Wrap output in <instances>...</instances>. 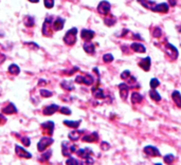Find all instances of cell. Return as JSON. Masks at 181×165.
I'll return each instance as SVG.
<instances>
[{"label": "cell", "mask_w": 181, "mask_h": 165, "mask_svg": "<svg viewBox=\"0 0 181 165\" xmlns=\"http://www.w3.org/2000/svg\"><path fill=\"white\" fill-rule=\"evenodd\" d=\"M76 34H78V29L72 28L66 33L65 37H64V42L68 46H72L76 42Z\"/></svg>", "instance_id": "1"}, {"label": "cell", "mask_w": 181, "mask_h": 165, "mask_svg": "<svg viewBox=\"0 0 181 165\" xmlns=\"http://www.w3.org/2000/svg\"><path fill=\"white\" fill-rule=\"evenodd\" d=\"M62 150H63L64 156L70 157L71 154L76 151V147L74 144H70L69 142H63V144H62Z\"/></svg>", "instance_id": "2"}, {"label": "cell", "mask_w": 181, "mask_h": 165, "mask_svg": "<svg viewBox=\"0 0 181 165\" xmlns=\"http://www.w3.org/2000/svg\"><path fill=\"white\" fill-rule=\"evenodd\" d=\"M53 142H54V140L52 139L51 137H43V138H41L40 141H39L38 144H37V149H38L39 151L43 152V150H46V148L49 147V146L51 145Z\"/></svg>", "instance_id": "3"}, {"label": "cell", "mask_w": 181, "mask_h": 165, "mask_svg": "<svg viewBox=\"0 0 181 165\" xmlns=\"http://www.w3.org/2000/svg\"><path fill=\"white\" fill-rule=\"evenodd\" d=\"M75 82H78V84H85V85H87V86H90V85H92V84H93L94 79H93V77L91 75L87 74V75H78V76H76Z\"/></svg>", "instance_id": "4"}, {"label": "cell", "mask_w": 181, "mask_h": 165, "mask_svg": "<svg viewBox=\"0 0 181 165\" xmlns=\"http://www.w3.org/2000/svg\"><path fill=\"white\" fill-rule=\"evenodd\" d=\"M110 3L108 1H101L97 5V12L102 15H106L110 11Z\"/></svg>", "instance_id": "5"}, {"label": "cell", "mask_w": 181, "mask_h": 165, "mask_svg": "<svg viewBox=\"0 0 181 165\" xmlns=\"http://www.w3.org/2000/svg\"><path fill=\"white\" fill-rule=\"evenodd\" d=\"M41 128H43V132L47 133L48 135L51 137L53 135V130H54V123L52 121H48L46 123L41 124Z\"/></svg>", "instance_id": "6"}, {"label": "cell", "mask_w": 181, "mask_h": 165, "mask_svg": "<svg viewBox=\"0 0 181 165\" xmlns=\"http://www.w3.org/2000/svg\"><path fill=\"white\" fill-rule=\"evenodd\" d=\"M119 89H120V96L121 98L123 101H126L127 100V96H128V92H129V86L122 82L119 85Z\"/></svg>", "instance_id": "7"}, {"label": "cell", "mask_w": 181, "mask_h": 165, "mask_svg": "<svg viewBox=\"0 0 181 165\" xmlns=\"http://www.w3.org/2000/svg\"><path fill=\"white\" fill-rule=\"evenodd\" d=\"M15 151H16V154H17V156H19L20 158H24V159L32 158V154H31L28 150H26L24 148H22L21 146H19V145L15 146Z\"/></svg>", "instance_id": "8"}, {"label": "cell", "mask_w": 181, "mask_h": 165, "mask_svg": "<svg viewBox=\"0 0 181 165\" xmlns=\"http://www.w3.org/2000/svg\"><path fill=\"white\" fill-rule=\"evenodd\" d=\"M144 152L147 154V156H151V157H159L160 156V151L158 148H156L155 146H145L144 147Z\"/></svg>", "instance_id": "9"}, {"label": "cell", "mask_w": 181, "mask_h": 165, "mask_svg": "<svg viewBox=\"0 0 181 165\" xmlns=\"http://www.w3.org/2000/svg\"><path fill=\"white\" fill-rule=\"evenodd\" d=\"M52 23V17H47L43 24V34L45 36H50L51 35V31H50V26Z\"/></svg>", "instance_id": "10"}, {"label": "cell", "mask_w": 181, "mask_h": 165, "mask_svg": "<svg viewBox=\"0 0 181 165\" xmlns=\"http://www.w3.org/2000/svg\"><path fill=\"white\" fill-rule=\"evenodd\" d=\"M165 52L167 55H170V57H172L173 59H176L177 57H178V51H177V49L175 48L174 46H172V45L167 44L165 47Z\"/></svg>", "instance_id": "11"}, {"label": "cell", "mask_w": 181, "mask_h": 165, "mask_svg": "<svg viewBox=\"0 0 181 165\" xmlns=\"http://www.w3.org/2000/svg\"><path fill=\"white\" fill-rule=\"evenodd\" d=\"M76 154H78V156L80 157V158L87 159L89 158V157H91L92 150H91L90 148H81V149H78V151H76Z\"/></svg>", "instance_id": "12"}, {"label": "cell", "mask_w": 181, "mask_h": 165, "mask_svg": "<svg viewBox=\"0 0 181 165\" xmlns=\"http://www.w3.org/2000/svg\"><path fill=\"white\" fill-rule=\"evenodd\" d=\"M59 109V107H58V105H55V104H52L50 105V106H47L45 109H43V113L45 115H52L53 113H55L56 111Z\"/></svg>", "instance_id": "13"}, {"label": "cell", "mask_w": 181, "mask_h": 165, "mask_svg": "<svg viewBox=\"0 0 181 165\" xmlns=\"http://www.w3.org/2000/svg\"><path fill=\"white\" fill-rule=\"evenodd\" d=\"M81 36H82V38L85 39V40L90 41L91 39L94 37V32H93V31H91V30L84 29V30H82V32H81Z\"/></svg>", "instance_id": "14"}, {"label": "cell", "mask_w": 181, "mask_h": 165, "mask_svg": "<svg viewBox=\"0 0 181 165\" xmlns=\"http://www.w3.org/2000/svg\"><path fill=\"white\" fill-rule=\"evenodd\" d=\"M153 11L155 12H159V13H167L168 12V5L167 3H158V5H156V7L154 8Z\"/></svg>", "instance_id": "15"}, {"label": "cell", "mask_w": 181, "mask_h": 165, "mask_svg": "<svg viewBox=\"0 0 181 165\" xmlns=\"http://www.w3.org/2000/svg\"><path fill=\"white\" fill-rule=\"evenodd\" d=\"M82 140L84 142H88V143H92V142H97L99 140V135H97V132H92L90 135H84L82 138Z\"/></svg>", "instance_id": "16"}, {"label": "cell", "mask_w": 181, "mask_h": 165, "mask_svg": "<svg viewBox=\"0 0 181 165\" xmlns=\"http://www.w3.org/2000/svg\"><path fill=\"white\" fill-rule=\"evenodd\" d=\"M130 48H132L135 52H138V53H145V51H146L145 47L143 46L142 44H140V42H134V44L130 45Z\"/></svg>", "instance_id": "17"}, {"label": "cell", "mask_w": 181, "mask_h": 165, "mask_svg": "<svg viewBox=\"0 0 181 165\" xmlns=\"http://www.w3.org/2000/svg\"><path fill=\"white\" fill-rule=\"evenodd\" d=\"M151 57H145V58H143L142 61L139 63V66H140L144 71H148L149 68H151Z\"/></svg>", "instance_id": "18"}, {"label": "cell", "mask_w": 181, "mask_h": 165, "mask_svg": "<svg viewBox=\"0 0 181 165\" xmlns=\"http://www.w3.org/2000/svg\"><path fill=\"white\" fill-rule=\"evenodd\" d=\"M2 112L5 113V114H13V113L17 112V108H16V106L13 103H10L7 107H5L2 109Z\"/></svg>", "instance_id": "19"}, {"label": "cell", "mask_w": 181, "mask_h": 165, "mask_svg": "<svg viewBox=\"0 0 181 165\" xmlns=\"http://www.w3.org/2000/svg\"><path fill=\"white\" fill-rule=\"evenodd\" d=\"M172 98L173 101H174V103L176 104V106L178 107V108H181V94L179 91H174L172 93Z\"/></svg>", "instance_id": "20"}, {"label": "cell", "mask_w": 181, "mask_h": 165, "mask_svg": "<svg viewBox=\"0 0 181 165\" xmlns=\"http://www.w3.org/2000/svg\"><path fill=\"white\" fill-rule=\"evenodd\" d=\"M64 24H65V19H63V18H60V17H57L53 23L54 30H56V31L62 30V29L64 28Z\"/></svg>", "instance_id": "21"}, {"label": "cell", "mask_w": 181, "mask_h": 165, "mask_svg": "<svg viewBox=\"0 0 181 165\" xmlns=\"http://www.w3.org/2000/svg\"><path fill=\"white\" fill-rule=\"evenodd\" d=\"M83 48H84L85 52L88 53V54H93L95 51V46L93 44H91V42H86V44L83 46Z\"/></svg>", "instance_id": "22"}, {"label": "cell", "mask_w": 181, "mask_h": 165, "mask_svg": "<svg viewBox=\"0 0 181 165\" xmlns=\"http://www.w3.org/2000/svg\"><path fill=\"white\" fill-rule=\"evenodd\" d=\"M138 2H140L143 7L147 8L149 10H154V8L156 7V3L153 1H149V0H138Z\"/></svg>", "instance_id": "23"}, {"label": "cell", "mask_w": 181, "mask_h": 165, "mask_svg": "<svg viewBox=\"0 0 181 165\" xmlns=\"http://www.w3.org/2000/svg\"><path fill=\"white\" fill-rule=\"evenodd\" d=\"M64 124H65L66 126L70 127V128L76 129L80 127L81 121H64Z\"/></svg>", "instance_id": "24"}, {"label": "cell", "mask_w": 181, "mask_h": 165, "mask_svg": "<svg viewBox=\"0 0 181 165\" xmlns=\"http://www.w3.org/2000/svg\"><path fill=\"white\" fill-rule=\"evenodd\" d=\"M142 100H143V96L141 95L139 92H132V104H138V103L142 102Z\"/></svg>", "instance_id": "25"}, {"label": "cell", "mask_w": 181, "mask_h": 165, "mask_svg": "<svg viewBox=\"0 0 181 165\" xmlns=\"http://www.w3.org/2000/svg\"><path fill=\"white\" fill-rule=\"evenodd\" d=\"M149 96H151V100L155 101V102H160V101H161V96H160V94L158 93V91L156 89H151V91H149Z\"/></svg>", "instance_id": "26"}, {"label": "cell", "mask_w": 181, "mask_h": 165, "mask_svg": "<svg viewBox=\"0 0 181 165\" xmlns=\"http://www.w3.org/2000/svg\"><path fill=\"white\" fill-rule=\"evenodd\" d=\"M60 86H62V88H64L65 90H68V91H71V90L74 89V86L72 85V82H68V80H63Z\"/></svg>", "instance_id": "27"}, {"label": "cell", "mask_w": 181, "mask_h": 165, "mask_svg": "<svg viewBox=\"0 0 181 165\" xmlns=\"http://www.w3.org/2000/svg\"><path fill=\"white\" fill-rule=\"evenodd\" d=\"M24 22V26H28V28H31V26H33L35 23L34 17H32V16H26Z\"/></svg>", "instance_id": "28"}, {"label": "cell", "mask_w": 181, "mask_h": 165, "mask_svg": "<svg viewBox=\"0 0 181 165\" xmlns=\"http://www.w3.org/2000/svg\"><path fill=\"white\" fill-rule=\"evenodd\" d=\"M93 95H94L95 98H105V93H104L103 89H101V88L93 89Z\"/></svg>", "instance_id": "29"}, {"label": "cell", "mask_w": 181, "mask_h": 165, "mask_svg": "<svg viewBox=\"0 0 181 165\" xmlns=\"http://www.w3.org/2000/svg\"><path fill=\"white\" fill-rule=\"evenodd\" d=\"M82 133V131H78V130H73L69 133V139L71 141H78L80 139V135Z\"/></svg>", "instance_id": "30"}, {"label": "cell", "mask_w": 181, "mask_h": 165, "mask_svg": "<svg viewBox=\"0 0 181 165\" xmlns=\"http://www.w3.org/2000/svg\"><path fill=\"white\" fill-rule=\"evenodd\" d=\"M9 72L11 74H13V75H17V74H19L20 69H19V67H18L17 65H15V64H12V65L9 67Z\"/></svg>", "instance_id": "31"}, {"label": "cell", "mask_w": 181, "mask_h": 165, "mask_svg": "<svg viewBox=\"0 0 181 165\" xmlns=\"http://www.w3.org/2000/svg\"><path fill=\"white\" fill-rule=\"evenodd\" d=\"M66 165H83V161H78L75 158H69L66 161Z\"/></svg>", "instance_id": "32"}, {"label": "cell", "mask_w": 181, "mask_h": 165, "mask_svg": "<svg viewBox=\"0 0 181 165\" xmlns=\"http://www.w3.org/2000/svg\"><path fill=\"white\" fill-rule=\"evenodd\" d=\"M174 160H175V157L173 156L172 154H168L164 157V162H165L167 165H172L173 162H174Z\"/></svg>", "instance_id": "33"}, {"label": "cell", "mask_w": 181, "mask_h": 165, "mask_svg": "<svg viewBox=\"0 0 181 165\" xmlns=\"http://www.w3.org/2000/svg\"><path fill=\"white\" fill-rule=\"evenodd\" d=\"M104 22H105L106 26H113V24L116 22V18H114V17H108V18H105Z\"/></svg>", "instance_id": "34"}, {"label": "cell", "mask_w": 181, "mask_h": 165, "mask_svg": "<svg viewBox=\"0 0 181 165\" xmlns=\"http://www.w3.org/2000/svg\"><path fill=\"white\" fill-rule=\"evenodd\" d=\"M51 156H52V150H47L46 152H43V154H41V158H40V161H48Z\"/></svg>", "instance_id": "35"}, {"label": "cell", "mask_w": 181, "mask_h": 165, "mask_svg": "<svg viewBox=\"0 0 181 165\" xmlns=\"http://www.w3.org/2000/svg\"><path fill=\"white\" fill-rule=\"evenodd\" d=\"M149 85H151V87L153 88V89H156V88L160 85L159 79H157V78H151V82H149Z\"/></svg>", "instance_id": "36"}, {"label": "cell", "mask_w": 181, "mask_h": 165, "mask_svg": "<svg viewBox=\"0 0 181 165\" xmlns=\"http://www.w3.org/2000/svg\"><path fill=\"white\" fill-rule=\"evenodd\" d=\"M103 61L104 63H111L113 61V56H112L110 53H107V54H104L103 56Z\"/></svg>", "instance_id": "37"}, {"label": "cell", "mask_w": 181, "mask_h": 165, "mask_svg": "<svg viewBox=\"0 0 181 165\" xmlns=\"http://www.w3.org/2000/svg\"><path fill=\"white\" fill-rule=\"evenodd\" d=\"M40 95L43 96V98H50V96H52V92L49 91V90L41 89L40 90Z\"/></svg>", "instance_id": "38"}, {"label": "cell", "mask_w": 181, "mask_h": 165, "mask_svg": "<svg viewBox=\"0 0 181 165\" xmlns=\"http://www.w3.org/2000/svg\"><path fill=\"white\" fill-rule=\"evenodd\" d=\"M43 2L47 9H52L54 7V0H43Z\"/></svg>", "instance_id": "39"}, {"label": "cell", "mask_w": 181, "mask_h": 165, "mask_svg": "<svg viewBox=\"0 0 181 165\" xmlns=\"http://www.w3.org/2000/svg\"><path fill=\"white\" fill-rule=\"evenodd\" d=\"M161 34H162V32H161V29H160V28H155V29H154V31H153V36L154 37L158 38V37L161 36Z\"/></svg>", "instance_id": "40"}, {"label": "cell", "mask_w": 181, "mask_h": 165, "mask_svg": "<svg viewBox=\"0 0 181 165\" xmlns=\"http://www.w3.org/2000/svg\"><path fill=\"white\" fill-rule=\"evenodd\" d=\"M93 163H94V160L91 157L84 159V161H83V165H93Z\"/></svg>", "instance_id": "41"}, {"label": "cell", "mask_w": 181, "mask_h": 165, "mask_svg": "<svg viewBox=\"0 0 181 165\" xmlns=\"http://www.w3.org/2000/svg\"><path fill=\"white\" fill-rule=\"evenodd\" d=\"M59 112L63 113V114H67V115L71 114V110H70L69 108H67V107H62V108L59 109Z\"/></svg>", "instance_id": "42"}, {"label": "cell", "mask_w": 181, "mask_h": 165, "mask_svg": "<svg viewBox=\"0 0 181 165\" xmlns=\"http://www.w3.org/2000/svg\"><path fill=\"white\" fill-rule=\"evenodd\" d=\"M121 77L123 78V79H127V78H129L130 77V71H128V70H125L123 73L121 74Z\"/></svg>", "instance_id": "43"}, {"label": "cell", "mask_w": 181, "mask_h": 165, "mask_svg": "<svg viewBox=\"0 0 181 165\" xmlns=\"http://www.w3.org/2000/svg\"><path fill=\"white\" fill-rule=\"evenodd\" d=\"M21 142L24 143V145H26V146H30V144H31V140L29 139L28 137L21 138Z\"/></svg>", "instance_id": "44"}, {"label": "cell", "mask_w": 181, "mask_h": 165, "mask_svg": "<svg viewBox=\"0 0 181 165\" xmlns=\"http://www.w3.org/2000/svg\"><path fill=\"white\" fill-rule=\"evenodd\" d=\"M101 148L103 150H108L110 148V145L107 143V142H102V143H101Z\"/></svg>", "instance_id": "45"}, {"label": "cell", "mask_w": 181, "mask_h": 165, "mask_svg": "<svg viewBox=\"0 0 181 165\" xmlns=\"http://www.w3.org/2000/svg\"><path fill=\"white\" fill-rule=\"evenodd\" d=\"M5 58H7V56H5V54H1V53H0V64H2L3 61H5Z\"/></svg>", "instance_id": "46"}, {"label": "cell", "mask_w": 181, "mask_h": 165, "mask_svg": "<svg viewBox=\"0 0 181 165\" xmlns=\"http://www.w3.org/2000/svg\"><path fill=\"white\" fill-rule=\"evenodd\" d=\"M5 117H3L2 114H0V124H2V123H5Z\"/></svg>", "instance_id": "47"}, {"label": "cell", "mask_w": 181, "mask_h": 165, "mask_svg": "<svg viewBox=\"0 0 181 165\" xmlns=\"http://www.w3.org/2000/svg\"><path fill=\"white\" fill-rule=\"evenodd\" d=\"M168 1H170V5H173V7L176 5V0H168Z\"/></svg>", "instance_id": "48"}, {"label": "cell", "mask_w": 181, "mask_h": 165, "mask_svg": "<svg viewBox=\"0 0 181 165\" xmlns=\"http://www.w3.org/2000/svg\"><path fill=\"white\" fill-rule=\"evenodd\" d=\"M38 84H39V86H43L46 84V82H45V80H39Z\"/></svg>", "instance_id": "49"}, {"label": "cell", "mask_w": 181, "mask_h": 165, "mask_svg": "<svg viewBox=\"0 0 181 165\" xmlns=\"http://www.w3.org/2000/svg\"><path fill=\"white\" fill-rule=\"evenodd\" d=\"M30 2H33V3H37L39 1V0H29Z\"/></svg>", "instance_id": "50"}, {"label": "cell", "mask_w": 181, "mask_h": 165, "mask_svg": "<svg viewBox=\"0 0 181 165\" xmlns=\"http://www.w3.org/2000/svg\"><path fill=\"white\" fill-rule=\"evenodd\" d=\"M156 165H162V164H159V163H158V164H156Z\"/></svg>", "instance_id": "51"}]
</instances>
